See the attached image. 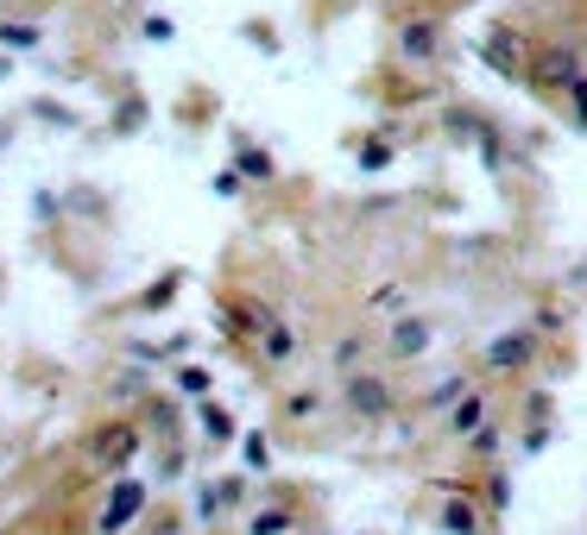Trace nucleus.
<instances>
[{
  "instance_id": "obj_1",
  "label": "nucleus",
  "mask_w": 587,
  "mask_h": 535,
  "mask_svg": "<svg viewBox=\"0 0 587 535\" xmlns=\"http://www.w3.org/2000/svg\"><path fill=\"white\" fill-rule=\"evenodd\" d=\"M525 77H530V89H575L581 82V58H575V44L549 39L525 58Z\"/></svg>"
},
{
  "instance_id": "obj_2",
  "label": "nucleus",
  "mask_w": 587,
  "mask_h": 535,
  "mask_svg": "<svg viewBox=\"0 0 587 535\" xmlns=\"http://www.w3.org/2000/svg\"><path fill=\"white\" fill-rule=\"evenodd\" d=\"M133 454H139V428L133 422H108V428L89 441V460H96V466H127Z\"/></svg>"
},
{
  "instance_id": "obj_3",
  "label": "nucleus",
  "mask_w": 587,
  "mask_h": 535,
  "mask_svg": "<svg viewBox=\"0 0 587 535\" xmlns=\"http://www.w3.org/2000/svg\"><path fill=\"white\" fill-rule=\"evenodd\" d=\"M530 353H537V334H506V341L487 346V372H518V365H530Z\"/></svg>"
},
{
  "instance_id": "obj_4",
  "label": "nucleus",
  "mask_w": 587,
  "mask_h": 535,
  "mask_svg": "<svg viewBox=\"0 0 587 535\" xmlns=\"http://www.w3.org/2000/svg\"><path fill=\"white\" fill-rule=\"evenodd\" d=\"M348 403H354V416H386L391 391L372 378V372H354V378H348Z\"/></svg>"
},
{
  "instance_id": "obj_5",
  "label": "nucleus",
  "mask_w": 587,
  "mask_h": 535,
  "mask_svg": "<svg viewBox=\"0 0 587 535\" xmlns=\"http://www.w3.org/2000/svg\"><path fill=\"white\" fill-rule=\"evenodd\" d=\"M480 58H487L493 70H506V77H518V70H525V63H518V32H506V26L480 39Z\"/></svg>"
},
{
  "instance_id": "obj_6",
  "label": "nucleus",
  "mask_w": 587,
  "mask_h": 535,
  "mask_svg": "<svg viewBox=\"0 0 587 535\" xmlns=\"http://www.w3.org/2000/svg\"><path fill=\"white\" fill-rule=\"evenodd\" d=\"M139 504H146V492L139 485H115V497H108V511H101V529L115 535V529H127L139 516Z\"/></svg>"
},
{
  "instance_id": "obj_7",
  "label": "nucleus",
  "mask_w": 587,
  "mask_h": 535,
  "mask_svg": "<svg viewBox=\"0 0 587 535\" xmlns=\"http://www.w3.org/2000/svg\"><path fill=\"white\" fill-rule=\"evenodd\" d=\"M386 346L398 353V360H411V353H424V346H430V322H417V315H405V322H391Z\"/></svg>"
},
{
  "instance_id": "obj_8",
  "label": "nucleus",
  "mask_w": 587,
  "mask_h": 535,
  "mask_svg": "<svg viewBox=\"0 0 587 535\" xmlns=\"http://www.w3.org/2000/svg\"><path fill=\"white\" fill-rule=\"evenodd\" d=\"M398 44H405V58H436V44H442V32H436L430 20H411Z\"/></svg>"
},
{
  "instance_id": "obj_9",
  "label": "nucleus",
  "mask_w": 587,
  "mask_h": 535,
  "mask_svg": "<svg viewBox=\"0 0 587 535\" xmlns=\"http://www.w3.org/2000/svg\"><path fill=\"white\" fill-rule=\"evenodd\" d=\"M266 353H272V360H291L297 334H291V327H266Z\"/></svg>"
},
{
  "instance_id": "obj_10",
  "label": "nucleus",
  "mask_w": 587,
  "mask_h": 535,
  "mask_svg": "<svg viewBox=\"0 0 587 535\" xmlns=\"http://www.w3.org/2000/svg\"><path fill=\"white\" fill-rule=\"evenodd\" d=\"M480 428V397H461V410H455V435H474Z\"/></svg>"
},
{
  "instance_id": "obj_11",
  "label": "nucleus",
  "mask_w": 587,
  "mask_h": 535,
  "mask_svg": "<svg viewBox=\"0 0 587 535\" xmlns=\"http://www.w3.org/2000/svg\"><path fill=\"white\" fill-rule=\"evenodd\" d=\"M442 523H449L455 535H474V511H468V504H449V511H442Z\"/></svg>"
},
{
  "instance_id": "obj_12",
  "label": "nucleus",
  "mask_w": 587,
  "mask_h": 535,
  "mask_svg": "<svg viewBox=\"0 0 587 535\" xmlns=\"http://www.w3.org/2000/svg\"><path fill=\"white\" fill-rule=\"evenodd\" d=\"M285 529H291V516H285V511H266L253 523V535H285Z\"/></svg>"
},
{
  "instance_id": "obj_13",
  "label": "nucleus",
  "mask_w": 587,
  "mask_h": 535,
  "mask_svg": "<svg viewBox=\"0 0 587 535\" xmlns=\"http://www.w3.org/2000/svg\"><path fill=\"white\" fill-rule=\"evenodd\" d=\"M0 39L20 44V51H26V44H39V26H0Z\"/></svg>"
},
{
  "instance_id": "obj_14",
  "label": "nucleus",
  "mask_w": 587,
  "mask_h": 535,
  "mask_svg": "<svg viewBox=\"0 0 587 535\" xmlns=\"http://www.w3.org/2000/svg\"><path fill=\"white\" fill-rule=\"evenodd\" d=\"M386 158H391V145H367V152H360V164H367V171H379Z\"/></svg>"
},
{
  "instance_id": "obj_15",
  "label": "nucleus",
  "mask_w": 587,
  "mask_h": 535,
  "mask_svg": "<svg viewBox=\"0 0 587 535\" xmlns=\"http://www.w3.org/2000/svg\"><path fill=\"white\" fill-rule=\"evenodd\" d=\"M568 95H575V120H581V127H587V77L575 82V89H568Z\"/></svg>"
}]
</instances>
